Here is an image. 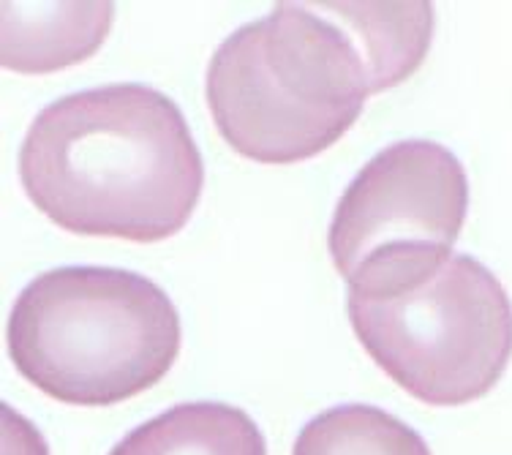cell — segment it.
<instances>
[{"mask_svg": "<svg viewBox=\"0 0 512 455\" xmlns=\"http://www.w3.org/2000/svg\"><path fill=\"white\" fill-rule=\"evenodd\" d=\"M434 39V6L276 3L221 41L207 107L243 159L297 164L333 148L368 96L409 80Z\"/></svg>", "mask_w": 512, "mask_h": 455, "instance_id": "6da1fadb", "label": "cell"}, {"mask_svg": "<svg viewBox=\"0 0 512 455\" xmlns=\"http://www.w3.org/2000/svg\"><path fill=\"white\" fill-rule=\"evenodd\" d=\"M20 180L66 232L158 243L197 210L205 161L175 101L115 82L41 109L22 139Z\"/></svg>", "mask_w": 512, "mask_h": 455, "instance_id": "7a4b0ae2", "label": "cell"}, {"mask_svg": "<svg viewBox=\"0 0 512 455\" xmlns=\"http://www.w3.org/2000/svg\"><path fill=\"white\" fill-rule=\"evenodd\" d=\"M183 344L180 314L156 281L69 265L22 289L6 325L14 368L74 406H112L158 385Z\"/></svg>", "mask_w": 512, "mask_h": 455, "instance_id": "3957f363", "label": "cell"}, {"mask_svg": "<svg viewBox=\"0 0 512 455\" xmlns=\"http://www.w3.org/2000/svg\"><path fill=\"white\" fill-rule=\"evenodd\" d=\"M349 322L376 366L417 401L472 404L502 379L512 357V300L469 254L404 292H349Z\"/></svg>", "mask_w": 512, "mask_h": 455, "instance_id": "277c9868", "label": "cell"}, {"mask_svg": "<svg viewBox=\"0 0 512 455\" xmlns=\"http://www.w3.org/2000/svg\"><path fill=\"white\" fill-rule=\"evenodd\" d=\"M469 178L453 150L404 139L376 153L335 205L327 248L349 292L382 297L423 284L453 257Z\"/></svg>", "mask_w": 512, "mask_h": 455, "instance_id": "5b68a950", "label": "cell"}, {"mask_svg": "<svg viewBox=\"0 0 512 455\" xmlns=\"http://www.w3.org/2000/svg\"><path fill=\"white\" fill-rule=\"evenodd\" d=\"M115 20L112 3H3V66L50 74L96 55Z\"/></svg>", "mask_w": 512, "mask_h": 455, "instance_id": "8992f818", "label": "cell"}, {"mask_svg": "<svg viewBox=\"0 0 512 455\" xmlns=\"http://www.w3.org/2000/svg\"><path fill=\"white\" fill-rule=\"evenodd\" d=\"M109 455H267L248 412L221 401L178 404L134 428Z\"/></svg>", "mask_w": 512, "mask_h": 455, "instance_id": "52a82bcc", "label": "cell"}, {"mask_svg": "<svg viewBox=\"0 0 512 455\" xmlns=\"http://www.w3.org/2000/svg\"><path fill=\"white\" fill-rule=\"evenodd\" d=\"M292 455H431L425 439L379 406H333L308 420Z\"/></svg>", "mask_w": 512, "mask_h": 455, "instance_id": "ba28073f", "label": "cell"}]
</instances>
